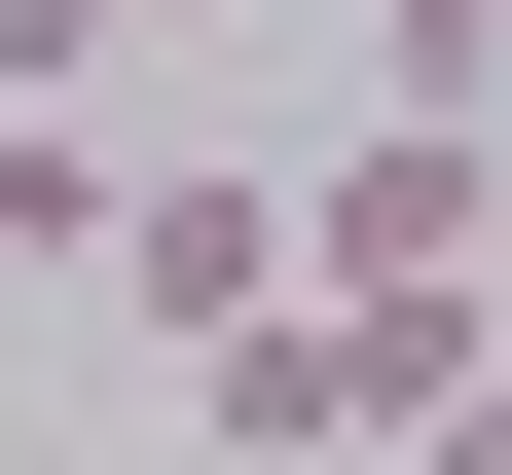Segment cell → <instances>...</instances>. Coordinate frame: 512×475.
<instances>
[{
    "instance_id": "6da1fadb",
    "label": "cell",
    "mask_w": 512,
    "mask_h": 475,
    "mask_svg": "<svg viewBox=\"0 0 512 475\" xmlns=\"http://www.w3.org/2000/svg\"><path fill=\"white\" fill-rule=\"evenodd\" d=\"M293 293H512V110H330L293 147Z\"/></svg>"
},
{
    "instance_id": "5b68a950",
    "label": "cell",
    "mask_w": 512,
    "mask_h": 475,
    "mask_svg": "<svg viewBox=\"0 0 512 475\" xmlns=\"http://www.w3.org/2000/svg\"><path fill=\"white\" fill-rule=\"evenodd\" d=\"M0 74H37V110H110V0H0Z\"/></svg>"
},
{
    "instance_id": "8992f818",
    "label": "cell",
    "mask_w": 512,
    "mask_h": 475,
    "mask_svg": "<svg viewBox=\"0 0 512 475\" xmlns=\"http://www.w3.org/2000/svg\"><path fill=\"white\" fill-rule=\"evenodd\" d=\"M403 475H512V366H476V402H439V439H403Z\"/></svg>"
},
{
    "instance_id": "7a4b0ae2",
    "label": "cell",
    "mask_w": 512,
    "mask_h": 475,
    "mask_svg": "<svg viewBox=\"0 0 512 475\" xmlns=\"http://www.w3.org/2000/svg\"><path fill=\"white\" fill-rule=\"evenodd\" d=\"M74 293H147V329H256V293H293V183H110V256H74Z\"/></svg>"
},
{
    "instance_id": "277c9868",
    "label": "cell",
    "mask_w": 512,
    "mask_h": 475,
    "mask_svg": "<svg viewBox=\"0 0 512 475\" xmlns=\"http://www.w3.org/2000/svg\"><path fill=\"white\" fill-rule=\"evenodd\" d=\"M366 110H512V0H366Z\"/></svg>"
},
{
    "instance_id": "3957f363",
    "label": "cell",
    "mask_w": 512,
    "mask_h": 475,
    "mask_svg": "<svg viewBox=\"0 0 512 475\" xmlns=\"http://www.w3.org/2000/svg\"><path fill=\"white\" fill-rule=\"evenodd\" d=\"M74 256H110V147H74L37 74H0V293H74Z\"/></svg>"
}]
</instances>
